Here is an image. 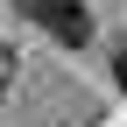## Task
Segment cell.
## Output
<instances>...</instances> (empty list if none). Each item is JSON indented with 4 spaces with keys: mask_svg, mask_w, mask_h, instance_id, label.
Masks as SVG:
<instances>
[{
    "mask_svg": "<svg viewBox=\"0 0 127 127\" xmlns=\"http://www.w3.org/2000/svg\"><path fill=\"white\" fill-rule=\"evenodd\" d=\"M57 50H92V7L85 0H14Z\"/></svg>",
    "mask_w": 127,
    "mask_h": 127,
    "instance_id": "6da1fadb",
    "label": "cell"
},
{
    "mask_svg": "<svg viewBox=\"0 0 127 127\" xmlns=\"http://www.w3.org/2000/svg\"><path fill=\"white\" fill-rule=\"evenodd\" d=\"M106 71H113V92L127 99V35H113V50H106Z\"/></svg>",
    "mask_w": 127,
    "mask_h": 127,
    "instance_id": "7a4b0ae2",
    "label": "cell"
},
{
    "mask_svg": "<svg viewBox=\"0 0 127 127\" xmlns=\"http://www.w3.org/2000/svg\"><path fill=\"white\" fill-rule=\"evenodd\" d=\"M7 78H14V50L0 42V85H7Z\"/></svg>",
    "mask_w": 127,
    "mask_h": 127,
    "instance_id": "3957f363",
    "label": "cell"
}]
</instances>
